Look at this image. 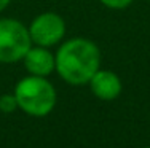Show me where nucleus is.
<instances>
[{
    "mask_svg": "<svg viewBox=\"0 0 150 148\" xmlns=\"http://www.w3.org/2000/svg\"><path fill=\"white\" fill-rule=\"evenodd\" d=\"M56 58V72L72 86L88 84L91 76L101 69V49L94 41L75 37L59 46Z\"/></svg>",
    "mask_w": 150,
    "mask_h": 148,
    "instance_id": "f257e3e1",
    "label": "nucleus"
},
{
    "mask_svg": "<svg viewBox=\"0 0 150 148\" xmlns=\"http://www.w3.org/2000/svg\"><path fill=\"white\" fill-rule=\"evenodd\" d=\"M29 35L32 43L38 46H54L66 35V22L62 16L54 11H46L34 18L29 26Z\"/></svg>",
    "mask_w": 150,
    "mask_h": 148,
    "instance_id": "20e7f679",
    "label": "nucleus"
},
{
    "mask_svg": "<svg viewBox=\"0 0 150 148\" xmlns=\"http://www.w3.org/2000/svg\"><path fill=\"white\" fill-rule=\"evenodd\" d=\"M32 46L29 27L21 21L3 18L0 19V62L13 64L23 61Z\"/></svg>",
    "mask_w": 150,
    "mask_h": 148,
    "instance_id": "7ed1b4c3",
    "label": "nucleus"
},
{
    "mask_svg": "<svg viewBox=\"0 0 150 148\" xmlns=\"http://www.w3.org/2000/svg\"><path fill=\"white\" fill-rule=\"evenodd\" d=\"M23 61L29 75L48 76L56 70V58L45 46H30Z\"/></svg>",
    "mask_w": 150,
    "mask_h": 148,
    "instance_id": "423d86ee",
    "label": "nucleus"
},
{
    "mask_svg": "<svg viewBox=\"0 0 150 148\" xmlns=\"http://www.w3.org/2000/svg\"><path fill=\"white\" fill-rule=\"evenodd\" d=\"M144 148H150V147H144Z\"/></svg>",
    "mask_w": 150,
    "mask_h": 148,
    "instance_id": "9d476101",
    "label": "nucleus"
},
{
    "mask_svg": "<svg viewBox=\"0 0 150 148\" xmlns=\"http://www.w3.org/2000/svg\"><path fill=\"white\" fill-rule=\"evenodd\" d=\"M10 3H11V0H0V13H2L3 10L10 5Z\"/></svg>",
    "mask_w": 150,
    "mask_h": 148,
    "instance_id": "1a4fd4ad",
    "label": "nucleus"
},
{
    "mask_svg": "<svg viewBox=\"0 0 150 148\" xmlns=\"http://www.w3.org/2000/svg\"><path fill=\"white\" fill-rule=\"evenodd\" d=\"M99 2L110 10H125L133 3V0H99Z\"/></svg>",
    "mask_w": 150,
    "mask_h": 148,
    "instance_id": "6e6552de",
    "label": "nucleus"
},
{
    "mask_svg": "<svg viewBox=\"0 0 150 148\" xmlns=\"http://www.w3.org/2000/svg\"><path fill=\"white\" fill-rule=\"evenodd\" d=\"M15 97L18 108L30 116H46L53 112L58 94L46 76L29 75L21 78L15 86Z\"/></svg>",
    "mask_w": 150,
    "mask_h": 148,
    "instance_id": "f03ea898",
    "label": "nucleus"
},
{
    "mask_svg": "<svg viewBox=\"0 0 150 148\" xmlns=\"http://www.w3.org/2000/svg\"><path fill=\"white\" fill-rule=\"evenodd\" d=\"M15 110H18L15 94H2L0 96V112L2 113H13Z\"/></svg>",
    "mask_w": 150,
    "mask_h": 148,
    "instance_id": "0eeeda50",
    "label": "nucleus"
},
{
    "mask_svg": "<svg viewBox=\"0 0 150 148\" xmlns=\"http://www.w3.org/2000/svg\"><path fill=\"white\" fill-rule=\"evenodd\" d=\"M90 89L101 100H113L121 94L123 84L117 73L99 69L90 80Z\"/></svg>",
    "mask_w": 150,
    "mask_h": 148,
    "instance_id": "39448f33",
    "label": "nucleus"
}]
</instances>
